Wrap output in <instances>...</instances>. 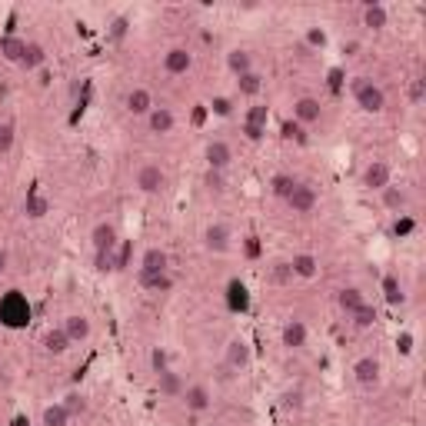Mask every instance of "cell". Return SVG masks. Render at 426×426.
<instances>
[{
	"mask_svg": "<svg viewBox=\"0 0 426 426\" xmlns=\"http://www.w3.org/2000/svg\"><path fill=\"white\" fill-rule=\"evenodd\" d=\"M213 110H217L220 117H230V110H233V107H230V101H226V97H217V101H213Z\"/></svg>",
	"mask_w": 426,
	"mask_h": 426,
	"instance_id": "cell-43",
	"label": "cell"
},
{
	"mask_svg": "<svg viewBox=\"0 0 426 426\" xmlns=\"http://www.w3.org/2000/svg\"><path fill=\"white\" fill-rule=\"evenodd\" d=\"M293 117H297V124H317L320 117H323V107L320 101H313V97H300V101L293 103Z\"/></svg>",
	"mask_w": 426,
	"mask_h": 426,
	"instance_id": "cell-15",
	"label": "cell"
},
{
	"mask_svg": "<svg viewBox=\"0 0 426 426\" xmlns=\"http://www.w3.org/2000/svg\"><path fill=\"white\" fill-rule=\"evenodd\" d=\"M137 280H140V287L144 290H150V293H167V290H174V276L170 274H137Z\"/></svg>",
	"mask_w": 426,
	"mask_h": 426,
	"instance_id": "cell-21",
	"label": "cell"
},
{
	"mask_svg": "<svg viewBox=\"0 0 426 426\" xmlns=\"http://www.w3.org/2000/svg\"><path fill=\"white\" fill-rule=\"evenodd\" d=\"M60 330L67 333V340H70V343H83V340L90 336V320H87L83 313H70V317L64 320Z\"/></svg>",
	"mask_w": 426,
	"mask_h": 426,
	"instance_id": "cell-16",
	"label": "cell"
},
{
	"mask_svg": "<svg viewBox=\"0 0 426 426\" xmlns=\"http://www.w3.org/2000/svg\"><path fill=\"white\" fill-rule=\"evenodd\" d=\"M94 263H97V270H114V253H94Z\"/></svg>",
	"mask_w": 426,
	"mask_h": 426,
	"instance_id": "cell-42",
	"label": "cell"
},
{
	"mask_svg": "<svg viewBox=\"0 0 426 426\" xmlns=\"http://www.w3.org/2000/svg\"><path fill=\"white\" fill-rule=\"evenodd\" d=\"M40 423L44 426H70V413L64 410V403H51V406H44Z\"/></svg>",
	"mask_w": 426,
	"mask_h": 426,
	"instance_id": "cell-28",
	"label": "cell"
},
{
	"mask_svg": "<svg viewBox=\"0 0 426 426\" xmlns=\"http://www.w3.org/2000/svg\"><path fill=\"white\" fill-rule=\"evenodd\" d=\"M386 7H380V3H367V10H363V27H370V30H383L386 27Z\"/></svg>",
	"mask_w": 426,
	"mask_h": 426,
	"instance_id": "cell-29",
	"label": "cell"
},
{
	"mask_svg": "<svg viewBox=\"0 0 426 426\" xmlns=\"http://www.w3.org/2000/svg\"><path fill=\"white\" fill-rule=\"evenodd\" d=\"M397 347H400V353H413V336H410V333H403Z\"/></svg>",
	"mask_w": 426,
	"mask_h": 426,
	"instance_id": "cell-46",
	"label": "cell"
},
{
	"mask_svg": "<svg viewBox=\"0 0 426 426\" xmlns=\"http://www.w3.org/2000/svg\"><path fill=\"white\" fill-rule=\"evenodd\" d=\"M317 200H320V197H317V187H313V183H297L293 194L287 197L293 213H310V210L317 207Z\"/></svg>",
	"mask_w": 426,
	"mask_h": 426,
	"instance_id": "cell-4",
	"label": "cell"
},
{
	"mask_svg": "<svg viewBox=\"0 0 426 426\" xmlns=\"http://www.w3.org/2000/svg\"><path fill=\"white\" fill-rule=\"evenodd\" d=\"M247 367H250V347H247V340L233 336L226 343V370H247Z\"/></svg>",
	"mask_w": 426,
	"mask_h": 426,
	"instance_id": "cell-6",
	"label": "cell"
},
{
	"mask_svg": "<svg viewBox=\"0 0 426 426\" xmlns=\"http://www.w3.org/2000/svg\"><path fill=\"white\" fill-rule=\"evenodd\" d=\"M303 37H306V44H310L313 51H323V47H326V30H323V27H310Z\"/></svg>",
	"mask_w": 426,
	"mask_h": 426,
	"instance_id": "cell-36",
	"label": "cell"
},
{
	"mask_svg": "<svg viewBox=\"0 0 426 426\" xmlns=\"http://www.w3.org/2000/svg\"><path fill=\"white\" fill-rule=\"evenodd\" d=\"M336 303H340V310H343L347 317H353V313L367 303V297H363V290H356V287H343V290L336 293Z\"/></svg>",
	"mask_w": 426,
	"mask_h": 426,
	"instance_id": "cell-22",
	"label": "cell"
},
{
	"mask_svg": "<svg viewBox=\"0 0 426 426\" xmlns=\"http://www.w3.org/2000/svg\"><path fill=\"white\" fill-rule=\"evenodd\" d=\"M140 270H144V274H170V256H167V250L147 247L144 256H140Z\"/></svg>",
	"mask_w": 426,
	"mask_h": 426,
	"instance_id": "cell-7",
	"label": "cell"
},
{
	"mask_svg": "<svg viewBox=\"0 0 426 426\" xmlns=\"http://www.w3.org/2000/svg\"><path fill=\"white\" fill-rule=\"evenodd\" d=\"M283 137H297V140H303V127L300 124H287L283 127Z\"/></svg>",
	"mask_w": 426,
	"mask_h": 426,
	"instance_id": "cell-44",
	"label": "cell"
},
{
	"mask_svg": "<svg viewBox=\"0 0 426 426\" xmlns=\"http://www.w3.org/2000/svg\"><path fill=\"white\" fill-rule=\"evenodd\" d=\"M230 163H233V150H230V144H226V140H210V144H207V170L224 174Z\"/></svg>",
	"mask_w": 426,
	"mask_h": 426,
	"instance_id": "cell-2",
	"label": "cell"
},
{
	"mask_svg": "<svg viewBox=\"0 0 426 426\" xmlns=\"http://www.w3.org/2000/svg\"><path fill=\"white\" fill-rule=\"evenodd\" d=\"M283 406H287V410H300L303 406V390H287V393H283Z\"/></svg>",
	"mask_w": 426,
	"mask_h": 426,
	"instance_id": "cell-40",
	"label": "cell"
},
{
	"mask_svg": "<svg viewBox=\"0 0 426 426\" xmlns=\"http://www.w3.org/2000/svg\"><path fill=\"white\" fill-rule=\"evenodd\" d=\"M24 51H27V40L14 37V34H7V37L0 40V53H3V60H10V64H21V60H24Z\"/></svg>",
	"mask_w": 426,
	"mask_h": 426,
	"instance_id": "cell-25",
	"label": "cell"
},
{
	"mask_svg": "<svg viewBox=\"0 0 426 426\" xmlns=\"http://www.w3.org/2000/svg\"><path fill=\"white\" fill-rule=\"evenodd\" d=\"M90 240H94V253H114V247H117V230H114V224H97L94 233H90Z\"/></svg>",
	"mask_w": 426,
	"mask_h": 426,
	"instance_id": "cell-18",
	"label": "cell"
},
{
	"mask_svg": "<svg viewBox=\"0 0 426 426\" xmlns=\"http://www.w3.org/2000/svg\"><path fill=\"white\" fill-rule=\"evenodd\" d=\"M163 183H167V176H163V170H160L157 163H144V167L137 170V190H140V194H160Z\"/></svg>",
	"mask_w": 426,
	"mask_h": 426,
	"instance_id": "cell-3",
	"label": "cell"
},
{
	"mask_svg": "<svg viewBox=\"0 0 426 426\" xmlns=\"http://www.w3.org/2000/svg\"><path fill=\"white\" fill-rule=\"evenodd\" d=\"M3 267H7V250L0 247V274H3Z\"/></svg>",
	"mask_w": 426,
	"mask_h": 426,
	"instance_id": "cell-49",
	"label": "cell"
},
{
	"mask_svg": "<svg viewBox=\"0 0 426 426\" xmlns=\"http://www.w3.org/2000/svg\"><path fill=\"white\" fill-rule=\"evenodd\" d=\"M83 406H87V403H83V397H80V393H67V397H64V410H67V413H70V416H77V413H83Z\"/></svg>",
	"mask_w": 426,
	"mask_h": 426,
	"instance_id": "cell-38",
	"label": "cell"
},
{
	"mask_svg": "<svg viewBox=\"0 0 426 426\" xmlns=\"http://www.w3.org/2000/svg\"><path fill=\"white\" fill-rule=\"evenodd\" d=\"M390 176H393L390 163H383V160H373V163H367V170H363V187L380 194L383 187H390Z\"/></svg>",
	"mask_w": 426,
	"mask_h": 426,
	"instance_id": "cell-5",
	"label": "cell"
},
{
	"mask_svg": "<svg viewBox=\"0 0 426 426\" xmlns=\"http://www.w3.org/2000/svg\"><path fill=\"white\" fill-rule=\"evenodd\" d=\"M190 67H194V57H190L187 47H174V51L163 53V70H167V74L180 77V74H187Z\"/></svg>",
	"mask_w": 426,
	"mask_h": 426,
	"instance_id": "cell-8",
	"label": "cell"
},
{
	"mask_svg": "<svg viewBox=\"0 0 426 426\" xmlns=\"http://www.w3.org/2000/svg\"><path fill=\"white\" fill-rule=\"evenodd\" d=\"M147 127H150V133H170L176 127V117L170 107H153L150 114H147Z\"/></svg>",
	"mask_w": 426,
	"mask_h": 426,
	"instance_id": "cell-17",
	"label": "cell"
},
{
	"mask_svg": "<svg viewBox=\"0 0 426 426\" xmlns=\"http://www.w3.org/2000/svg\"><path fill=\"white\" fill-rule=\"evenodd\" d=\"M127 34V17H120L117 24H114V37H124Z\"/></svg>",
	"mask_w": 426,
	"mask_h": 426,
	"instance_id": "cell-47",
	"label": "cell"
},
{
	"mask_svg": "<svg viewBox=\"0 0 426 426\" xmlns=\"http://www.w3.org/2000/svg\"><path fill=\"white\" fill-rule=\"evenodd\" d=\"M300 180L293 174H276L274 180H270V190H274V197H280V200H287L290 194H293V187H297Z\"/></svg>",
	"mask_w": 426,
	"mask_h": 426,
	"instance_id": "cell-30",
	"label": "cell"
},
{
	"mask_svg": "<svg viewBox=\"0 0 426 426\" xmlns=\"http://www.w3.org/2000/svg\"><path fill=\"white\" fill-rule=\"evenodd\" d=\"M290 270H293V276L313 280V276L320 274V260H317L313 253H297V256L290 260Z\"/></svg>",
	"mask_w": 426,
	"mask_h": 426,
	"instance_id": "cell-20",
	"label": "cell"
},
{
	"mask_svg": "<svg viewBox=\"0 0 426 426\" xmlns=\"http://www.w3.org/2000/svg\"><path fill=\"white\" fill-rule=\"evenodd\" d=\"M183 403H187V410L190 413H207L210 406H213V397H210V390L197 383V386H187L183 390Z\"/></svg>",
	"mask_w": 426,
	"mask_h": 426,
	"instance_id": "cell-9",
	"label": "cell"
},
{
	"mask_svg": "<svg viewBox=\"0 0 426 426\" xmlns=\"http://www.w3.org/2000/svg\"><path fill=\"white\" fill-rule=\"evenodd\" d=\"M150 367H153V373L170 370V353L163 350V347H153V350H150Z\"/></svg>",
	"mask_w": 426,
	"mask_h": 426,
	"instance_id": "cell-35",
	"label": "cell"
},
{
	"mask_svg": "<svg viewBox=\"0 0 426 426\" xmlns=\"http://www.w3.org/2000/svg\"><path fill=\"white\" fill-rule=\"evenodd\" d=\"M44 350L53 353V356H60V353H67L70 350V340H67V333L57 326V330H47L44 333Z\"/></svg>",
	"mask_w": 426,
	"mask_h": 426,
	"instance_id": "cell-26",
	"label": "cell"
},
{
	"mask_svg": "<svg viewBox=\"0 0 426 426\" xmlns=\"http://www.w3.org/2000/svg\"><path fill=\"white\" fill-rule=\"evenodd\" d=\"M157 390H160V397H167V400H174V397H183V376L176 373V370H163V373H157Z\"/></svg>",
	"mask_w": 426,
	"mask_h": 426,
	"instance_id": "cell-14",
	"label": "cell"
},
{
	"mask_svg": "<svg viewBox=\"0 0 426 426\" xmlns=\"http://www.w3.org/2000/svg\"><path fill=\"white\" fill-rule=\"evenodd\" d=\"M24 213L27 217H34V220H40V217H47L51 213V200L40 194V190H30L24 200Z\"/></svg>",
	"mask_w": 426,
	"mask_h": 426,
	"instance_id": "cell-23",
	"label": "cell"
},
{
	"mask_svg": "<svg viewBox=\"0 0 426 426\" xmlns=\"http://www.w3.org/2000/svg\"><path fill=\"white\" fill-rule=\"evenodd\" d=\"M410 230H413V220H400L397 224V233H410Z\"/></svg>",
	"mask_w": 426,
	"mask_h": 426,
	"instance_id": "cell-48",
	"label": "cell"
},
{
	"mask_svg": "<svg viewBox=\"0 0 426 426\" xmlns=\"http://www.w3.org/2000/svg\"><path fill=\"white\" fill-rule=\"evenodd\" d=\"M237 87H240V94H243V97H256V94L263 90V77L256 74V70H250V74L237 77Z\"/></svg>",
	"mask_w": 426,
	"mask_h": 426,
	"instance_id": "cell-33",
	"label": "cell"
},
{
	"mask_svg": "<svg viewBox=\"0 0 426 426\" xmlns=\"http://www.w3.org/2000/svg\"><path fill=\"white\" fill-rule=\"evenodd\" d=\"M14 147V124H0V153Z\"/></svg>",
	"mask_w": 426,
	"mask_h": 426,
	"instance_id": "cell-39",
	"label": "cell"
},
{
	"mask_svg": "<svg viewBox=\"0 0 426 426\" xmlns=\"http://www.w3.org/2000/svg\"><path fill=\"white\" fill-rule=\"evenodd\" d=\"M380 197H383V207H386V210H393V213L406 210V203H410L406 190H400V187H383V190H380Z\"/></svg>",
	"mask_w": 426,
	"mask_h": 426,
	"instance_id": "cell-27",
	"label": "cell"
},
{
	"mask_svg": "<svg viewBox=\"0 0 426 426\" xmlns=\"http://www.w3.org/2000/svg\"><path fill=\"white\" fill-rule=\"evenodd\" d=\"M203 247L210 253H226L230 250V230L224 224H213L203 230Z\"/></svg>",
	"mask_w": 426,
	"mask_h": 426,
	"instance_id": "cell-11",
	"label": "cell"
},
{
	"mask_svg": "<svg viewBox=\"0 0 426 426\" xmlns=\"http://www.w3.org/2000/svg\"><path fill=\"white\" fill-rule=\"evenodd\" d=\"M127 110H130L133 117H147V114L153 110L150 90H144V87H133V90L127 94Z\"/></svg>",
	"mask_w": 426,
	"mask_h": 426,
	"instance_id": "cell-19",
	"label": "cell"
},
{
	"mask_svg": "<svg viewBox=\"0 0 426 426\" xmlns=\"http://www.w3.org/2000/svg\"><path fill=\"white\" fill-rule=\"evenodd\" d=\"M353 101H356V107H360L363 114H383L386 94H383L380 83L367 80V77H356V80H353Z\"/></svg>",
	"mask_w": 426,
	"mask_h": 426,
	"instance_id": "cell-1",
	"label": "cell"
},
{
	"mask_svg": "<svg viewBox=\"0 0 426 426\" xmlns=\"http://www.w3.org/2000/svg\"><path fill=\"white\" fill-rule=\"evenodd\" d=\"M226 67H230V70H233L237 77L250 74V70H253V53H250V51H243V47L230 51V53H226Z\"/></svg>",
	"mask_w": 426,
	"mask_h": 426,
	"instance_id": "cell-24",
	"label": "cell"
},
{
	"mask_svg": "<svg viewBox=\"0 0 426 426\" xmlns=\"http://www.w3.org/2000/svg\"><path fill=\"white\" fill-rule=\"evenodd\" d=\"M353 376H356L360 386H376V383H380V360H373V356L356 360V363H353Z\"/></svg>",
	"mask_w": 426,
	"mask_h": 426,
	"instance_id": "cell-12",
	"label": "cell"
},
{
	"mask_svg": "<svg viewBox=\"0 0 426 426\" xmlns=\"http://www.w3.org/2000/svg\"><path fill=\"white\" fill-rule=\"evenodd\" d=\"M280 340H283L287 350H303L306 347V326H303V320H287L283 330H280Z\"/></svg>",
	"mask_w": 426,
	"mask_h": 426,
	"instance_id": "cell-10",
	"label": "cell"
},
{
	"mask_svg": "<svg viewBox=\"0 0 426 426\" xmlns=\"http://www.w3.org/2000/svg\"><path fill=\"white\" fill-rule=\"evenodd\" d=\"M274 280H276V283H290V280H293L290 263H274Z\"/></svg>",
	"mask_w": 426,
	"mask_h": 426,
	"instance_id": "cell-41",
	"label": "cell"
},
{
	"mask_svg": "<svg viewBox=\"0 0 426 426\" xmlns=\"http://www.w3.org/2000/svg\"><path fill=\"white\" fill-rule=\"evenodd\" d=\"M267 120H270V110H267V107H250V114H247V120H243V133H247L250 140H260V137L267 133Z\"/></svg>",
	"mask_w": 426,
	"mask_h": 426,
	"instance_id": "cell-13",
	"label": "cell"
},
{
	"mask_svg": "<svg viewBox=\"0 0 426 426\" xmlns=\"http://www.w3.org/2000/svg\"><path fill=\"white\" fill-rule=\"evenodd\" d=\"M410 101H413V103L423 101V80H416V83H413V90H410Z\"/></svg>",
	"mask_w": 426,
	"mask_h": 426,
	"instance_id": "cell-45",
	"label": "cell"
},
{
	"mask_svg": "<svg viewBox=\"0 0 426 426\" xmlns=\"http://www.w3.org/2000/svg\"><path fill=\"white\" fill-rule=\"evenodd\" d=\"M383 297H386L390 306H403V303H406V293H403L397 276H383Z\"/></svg>",
	"mask_w": 426,
	"mask_h": 426,
	"instance_id": "cell-31",
	"label": "cell"
},
{
	"mask_svg": "<svg viewBox=\"0 0 426 426\" xmlns=\"http://www.w3.org/2000/svg\"><path fill=\"white\" fill-rule=\"evenodd\" d=\"M203 183H207V190H210V194H224V190H226V180H224V174H217V170H207V176H203Z\"/></svg>",
	"mask_w": 426,
	"mask_h": 426,
	"instance_id": "cell-37",
	"label": "cell"
},
{
	"mask_svg": "<svg viewBox=\"0 0 426 426\" xmlns=\"http://www.w3.org/2000/svg\"><path fill=\"white\" fill-rule=\"evenodd\" d=\"M373 323H376V310L370 306V303H363V306L353 313V326H360V330H370Z\"/></svg>",
	"mask_w": 426,
	"mask_h": 426,
	"instance_id": "cell-34",
	"label": "cell"
},
{
	"mask_svg": "<svg viewBox=\"0 0 426 426\" xmlns=\"http://www.w3.org/2000/svg\"><path fill=\"white\" fill-rule=\"evenodd\" d=\"M47 60V51L37 44V40H27V51H24V60H21V67H27V70H34V67H40Z\"/></svg>",
	"mask_w": 426,
	"mask_h": 426,
	"instance_id": "cell-32",
	"label": "cell"
}]
</instances>
